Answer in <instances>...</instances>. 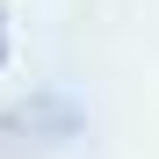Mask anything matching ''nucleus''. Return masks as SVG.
Instances as JSON below:
<instances>
[{"instance_id": "f257e3e1", "label": "nucleus", "mask_w": 159, "mask_h": 159, "mask_svg": "<svg viewBox=\"0 0 159 159\" xmlns=\"http://www.w3.org/2000/svg\"><path fill=\"white\" fill-rule=\"evenodd\" d=\"M0 58H7V36H0Z\"/></svg>"}]
</instances>
